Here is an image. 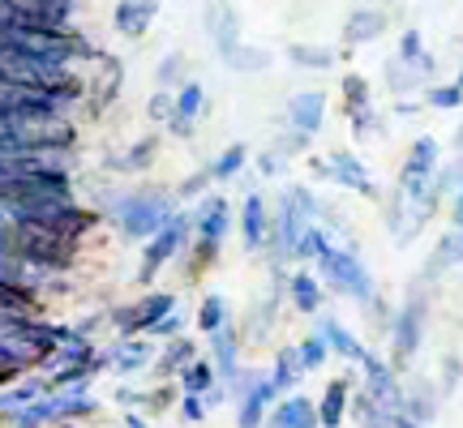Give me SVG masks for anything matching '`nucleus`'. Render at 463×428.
<instances>
[{"mask_svg":"<svg viewBox=\"0 0 463 428\" xmlns=\"http://www.w3.org/2000/svg\"><path fill=\"white\" fill-rule=\"evenodd\" d=\"M95 210L103 214V228H112L125 245H146L150 236H159V231L176 219L181 210V201L176 193L167 189V184H125V189H103L99 193V206Z\"/></svg>","mask_w":463,"mask_h":428,"instance_id":"obj_1","label":"nucleus"},{"mask_svg":"<svg viewBox=\"0 0 463 428\" xmlns=\"http://www.w3.org/2000/svg\"><path fill=\"white\" fill-rule=\"evenodd\" d=\"M322 219V198L309 184H283L270 201V240H266V262L270 270H292L297 240Z\"/></svg>","mask_w":463,"mask_h":428,"instance_id":"obj_2","label":"nucleus"},{"mask_svg":"<svg viewBox=\"0 0 463 428\" xmlns=\"http://www.w3.org/2000/svg\"><path fill=\"white\" fill-rule=\"evenodd\" d=\"M14 253L39 283L69 279V274L78 270V262H82V248L61 240V236L48 228H34V223H14Z\"/></svg>","mask_w":463,"mask_h":428,"instance_id":"obj_3","label":"nucleus"},{"mask_svg":"<svg viewBox=\"0 0 463 428\" xmlns=\"http://www.w3.org/2000/svg\"><path fill=\"white\" fill-rule=\"evenodd\" d=\"M425 334H430V283L416 279L412 287H408V296L399 300L395 317H391V368L395 373H403L408 364L420 356V347H425Z\"/></svg>","mask_w":463,"mask_h":428,"instance_id":"obj_4","label":"nucleus"},{"mask_svg":"<svg viewBox=\"0 0 463 428\" xmlns=\"http://www.w3.org/2000/svg\"><path fill=\"white\" fill-rule=\"evenodd\" d=\"M309 270L322 279L326 292L352 300V304H361V309L378 296V279H373V270L361 262L356 245H331L314 265H309Z\"/></svg>","mask_w":463,"mask_h":428,"instance_id":"obj_5","label":"nucleus"},{"mask_svg":"<svg viewBox=\"0 0 463 428\" xmlns=\"http://www.w3.org/2000/svg\"><path fill=\"white\" fill-rule=\"evenodd\" d=\"M189 245H194V214L181 206L176 219H172L159 236H150L146 245L137 248V292H150L164 270L181 265V257L189 253Z\"/></svg>","mask_w":463,"mask_h":428,"instance_id":"obj_6","label":"nucleus"},{"mask_svg":"<svg viewBox=\"0 0 463 428\" xmlns=\"http://www.w3.org/2000/svg\"><path fill=\"white\" fill-rule=\"evenodd\" d=\"M309 172H314L317 181H331L339 184V189H347V193H361V198L369 201H382L386 193H382V184L373 181V172L361 163V154H352V150H331V154H322V159H309Z\"/></svg>","mask_w":463,"mask_h":428,"instance_id":"obj_7","label":"nucleus"},{"mask_svg":"<svg viewBox=\"0 0 463 428\" xmlns=\"http://www.w3.org/2000/svg\"><path fill=\"white\" fill-rule=\"evenodd\" d=\"M438 167H442V146H438V137H416L412 146H408L403 167H399L395 193H399V198H408V201L430 198Z\"/></svg>","mask_w":463,"mask_h":428,"instance_id":"obj_8","label":"nucleus"},{"mask_svg":"<svg viewBox=\"0 0 463 428\" xmlns=\"http://www.w3.org/2000/svg\"><path fill=\"white\" fill-rule=\"evenodd\" d=\"M189 214H194V240L223 253L232 228H236V210H232V201L223 198V193H206L202 201L189 206Z\"/></svg>","mask_w":463,"mask_h":428,"instance_id":"obj_9","label":"nucleus"},{"mask_svg":"<svg viewBox=\"0 0 463 428\" xmlns=\"http://www.w3.org/2000/svg\"><path fill=\"white\" fill-rule=\"evenodd\" d=\"M356 368H361V395H369L378 407L399 415V407H403V377L391 368V360L378 356V351H364V360Z\"/></svg>","mask_w":463,"mask_h":428,"instance_id":"obj_10","label":"nucleus"},{"mask_svg":"<svg viewBox=\"0 0 463 428\" xmlns=\"http://www.w3.org/2000/svg\"><path fill=\"white\" fill-rule=\"evenodd\" d=\"M103 351H108V373H112V377H120V381H133V377H142V373H150V368H155L159 343L142 334V339H112Z\"/></svg>","mask_w":463,"mask_h":428,"instance_id":"obj_11","label":"nucleus"},{"mask_svg":"<svg viewBox=\"0 0 463 428\" xmlns=\"http://www.w3.org/2000/svg\"><path fill=\"white\" fill-rule=\"evenodd\" d=\"M433 78H438V60H433L430 51H425L420 60H399V56L386 60V90H391L395 99H408L416 90H430Z\"/></svg>","mask_w":463,"mask_h":428,"instance_id":"obj_12","label":"nucleus"},{"mask_svg":"<svg viewBox=\"0 0 463 428\" xmlns=\"http://www.w3.org/2000/svg\"><path fill=\"white\" fill-rule=\"evenodd\" d=\"M236 228H241V245L245 253H266V240H270V198L249 189L245 201H241V214H236Z\"/></svg>","mask_w":463,"mask_h":428,"instance_id":"obj_13","label":"nucleus"},{"mask_svg":"<svg viewBox=\"0 0 463 428\" xmlns=\"http://www.w3.org/2000/svg\"><path fill=\"white\" fill-rule=\"evenodd\" d=\"M275 403H279V390H275L270 373L262 368L245 395L232 398V407H236V428H266V415H270Z\"/></svg>","mask_w":463,"mask_h":428,"instance_id":"obj_14","label":"nucleus"},{"mask_svg":"<svg viewBox=\"0 0 463 428\" xmlns=\"http://www.w3.org/2000/svg\"><path fill=\"white\" fill-rule=\"evenodd\" d=\"M120 86H125V69H120V60H116V56H108V51H103L99 65H95V73L86 78V107H90V116L108 112V107L120 99Z\"/></svg>","mask_w":463,"mask_h":428,"instance_id":"obj_15","label":"nucleus"},{"mask_svg":"<svg viewBox=\"0 0 463 428\" xmlns=\"http://www.w3.org/2000/svg\"><path fill=\"white\" fill-rule=\"evenodd\" d=\"M159 133H146V137H137L129 146L120 150V154H103V172H112V176H146L150 167L159 163Z\"/></svg>","mask_w":463,"mask_h":428,"instance_id":"obj_16","label":"nucleus"},{"mask_svg":"<svg viewBox=\"0 0 463 428\" xmlns=\"http://www.w3.org/2000/svg\"><path fill=\"white\" fill-rule=\"evenodd\" d=\"M438 412H442V390H438V381L430 377H403V407H399V415H408V420H416V424L433 428V420H438Z\"/></svg>","mask_w":463,"mask_h":428,"instance_id":"obj_17","label":"nucleus"},{"mask_svg":"<svg viewBox=\"0 0 463 428\" xmlns=\"http://www.w3.org/2000/svg\"><path fill=\"white\" fill-rule=\"evenodd\" d=\"M241 351H245V334H241V326H236V321L206 339V360L215 364V373H219V381H223V386H228V381L245 368Z\"/></svg>","mask_w":463,"mask_h":428,"instance_id":"obj_18","label":"nucleus"},{"mask_svg":"<svg viewBox=\"0 0 463 428\" xmlns=\"http://www.w3.org/2000/svg\"><path fill=\"white\" fill-rule=\"evenodd\" d=\"M206 107H211V99H206V90H202V82H189L176 90V107H172V120H167L164 129L172 133V137H194L198 133V120L206 116Z\"/></svg>","mask_w":463,"mask_h":428,"instance_id":"obj_19","label":"nucleus"},{"mask_svg":"<svg viewBox=\"0 0 463 428\" xmlns=\"http://www.w3.org/2000/svg\"><path fill=\"white\" fill-rule=\"evenodd\" d=\"M202 356V347L194 334H181V339H167L159 343V356H155V368H150V377L155 381H176L189 368V364Z\"/></svg>","mask_w":463,"mask_h":428,"instance_id":"obj_20","label":"nucleus"},{"mask_svg":"<svg viewBox=\"0 0 463 428\" xmlns=\"http://www.w3.org/2000/svg\"><path fill=\"white\" fill-rule=\"evenodd\" d=\"M314 334H322L326 347H331V356H339V360L352 364V368H356V364L364 360V351H369V347H364L361 339H356V334H352V330H347L339 317H331V313L314 317Z\"/></svg>","mask_w":463,"mask_h":428,"instance_id":"obj_21","label":"nucleus"},{"mask_svg":"<svg viewBox=\"0 0 463 428\" xmlns=\"http://www.w3.org/2000/svg\"><path fill=\"white\" fill-rule=\"evenodd\" d=\"M326 125V95L322 90H300L288 99V129L305 133V137H317Z\"/></svg>","mask_w":463,"mask_h":428,"instance_id":"obj_22","label":"nucleus"},{"mask_svg":"<svg viewBox=\"0 0 463 428\" xmlns=\"http://www.w3.org/2000/svg\"><path fill=\"white\" fill-rule=\"evenodd\" d=\"M288 304H292L300 317L322 313V304H326V287H322V279H317L309 265H297V270L288 274Z\"/></svg>","mask_w":463,"mask_h":428,"instance_id":"obj_23","label":"nucleus"},{"mask_svg":"<svg viewBox=\"0 0 463 428\" xmlns=\"http://www.w3.org/2000/svg\"><path fill=\"white\" fill-rule=\"evenodd\" d=\"M43 395H52V386L43 373H26V377H17L14 386H5V390H0V424H9L17 412H26V407L39 403Z\"/></svg>","mask_w":463,"mask_h":428,"instance_id":"obj_24","label":"nucleus"},{"mask_svg":"<svg viewBox=\"0 0 463 428\" xmlns=\"http://www.w3.org/2000/svg\"><path fill=\"white\" fill-rule=\"evenodd\" d=\"M352 395H356V381L352 377L326 381V390L317 398V428H344L347 412H352Z\"/></svg>","mask_w":463,"mask_h":428,"instance_id":"obj_25","label":"nucleus"},{"mask_svg":"<svg viewBox=\"0 0 463 428\" xmlns=\"http://www.w3.org/2000/svg\"><path fill=\"white\" fill-rule=\"evenodd\" d=\"M386 26H391V17H386V9H378V5H361V9H352V14L344 17V48L373 43V39L386 34Z\"/></svg>","mask_w":463,"mask_h":428,"instance_id":"obj_26","label":"nucleus"},{"mask_svg":"<svg viewBox=\"0 0 463 428\" xmlns=\"http://www.w3.org/2000/svg\"><path fill=\"white\" fill-rule=\"evenodd\" d=\"M159 17V0H116L112 26L120 39H142Z\"/></svg>","mask_w":463,"mask_h":428,"instance_id":"obj_27","label":"nucleus"},{"mask_svg":"<svg viewBox=\"0 0 463 428\" xmlns=\"http://www.w3.org/2000/svg\"><path fill=\"white\" fill-rule=\"evenodd\" d=\"M266 428H317V403L309 395H283L270 415H266Z\"/></svg>","mask_w":463,"mask_h":428,"instance_id":"obj_28","label":"nucleus"},{"mask_svg":"<svg viewBox=\"0 0 463 428\" xmlns=\"http://www.w3.org/2000/svg\"><path fill=\"white\" fill-rule=\"evenodd\" d=\"M206 34H211V43H215L219 56H228L232 48H241V17H236V9L232 5H223V0H215L211 9H206Z\"/></svg>","mask_w":463,"mask_h":428,"instance_id":"obj_29","label":"nucleus"},{"mask_svg":"<svg viewBox=\"0 0 463 428\" xmlns=\"http://www.w3.org/2000/svg\"><path fill=\"white\" fill-rule=\"evenodd\" d=\"M172 309H181V296H176V292H167V287L137 292V300H133V313H137V326H142V334H150V326H155V321H164Z\"/></svg>","mask_w":463,"mask_h":428,"instance_id":"obj_30","label":"nucleus"},{"mask_svg":"<svg viewBox=\"0 0 463 428\" xmlns=\"http://www.w3.org/2000/svg\"><path fill=\"white\" fill-rule=\"evenodd\" d=\"M223 326H232V304L223 292H206L198 304V313H194V330H198L202 339H211V334H219Z\"/></svg>","mask_w":463,"mask_h":428,"instance_id":"obj_31","label":"nucleus"},{"mask_svg":"<svg viewBox=\"0 0 463 428\" xmlns=\"http://www.w3.org/2000/svg\"><path fill=\"white\" fill-rule=\"evenodd\" d=\"M266 373H270V381H275V390H279V398H283V395H297V386L305 381V368H300L297 343H292V347H279Z\"/></svg>","mask_w":463,"mask_h":428,"instance_id":"obj_32","label":"nucleus"},{"mask_svg":"<svg viewBox=\"0 0 463 428\" xmlns=\"http://www.w3.org/2000/svg\"><path fill=\"white\" fill-rule=\"evenodd\" d=\"M245 167H249V146L245 142H232V146H223L215 159L206 163V172H211V181L215 184H228V181H241Z\"/></svg>","mask_w":463,"mask_h":428,"instance_id":"obj_33","label":"nucleus"},{"mask_svg":"<svg viewBox=\"0 0 463 428\" xmlns=\"http://www.w3.org/2000/svg\"><path fill=\"white\" fill-rule=\"evenodd\" d=\"M215 386H219V373H215V364L206 360V351L176 377V390H181V395H194V398H206Z\"/></svg>","mask_w":463,"mask_h":428,"instance_id":"obj_34","label":"nucleus"},{"mask_svg":"<svg viewBox=\"0 0 463 428\" xmlns=\"http://www.w3.org/2000/svg\"><path fill=\"white\" fill-rule=\"evenodd\" d=\"M189 82V56L184 51H167L164 60L155 65V90H181V86Z\"/></svg>","mask_w":463,"mask_h":428,"instance_id":"obj_35","label":"nucleus"},{"mask_svg":"<svg viewBox=\"0 0 463 428\" xmlns=\"http://www.w3.org/2000/svg\"><path fill=\"white\" fill-rule=\"evenodd\" d=\"M347 415H352V420H356L361 428H399L395 424V412L378 407V403H373L369 395H361V390L352 395V412H347Z\"/></svg>","mask_w":463,"mask_h":428,"instance_id":"obj_36","label":"nucleus"},{"mask_svg":"<svg viewBox=\"0 0 463 428\" xmlns=\"http://www.w3.org/2000/svg\"><path fill=\"white\" fill-rule=\"evenodd\" d=\"M288 60L297 69H314V73H326V69H335V56L331 48H317V43H288Z\"/></svg>","mask_w":463,"mask_h":428,"instance_id":"obj_37","label":"nucleus"},{"mask_svg":"<svg viewBox=\"0 0 463 428\" xmlns=\"http://www.w3.org/2000/svg\"><path fill=\"white\" fill-rule=\"evenodd\" d=\"M223 65L232 69V73H266L270 69V51L266 48H253V43H241V48H232L228 56H223Z\"/></svg>","mask_w":463,"mask_h":428,"instance_id":"obj_38","label":"nucleus"},{"mask_svg":"<svg viewBox=\"0 0 463 428\" xmlns=\"http://www.w3.org/2000/svg\"><path fill=\"white\" fill-rule=\"evenodd\" d=\"M339 95H344V112L347 116L373 107V90H369V82H364L361 73H344V78H339Z\"/></svg>","mask_w":463,"mask_h":428,"instance_id":"obj_39","label":"nucleus"},{"mask_svg":"<svg viewBox=\"0 0 463 428\" xmlns=\"http://www.w3.org/2000/svg\"><path fill=\"white\" fill-rule=\"evenodd\" d=\"M331 245H335V240H331V236H326V228H317V223H314V228H309V231H305V236H300V240H297V253H292V265H314L317 257H322V253H326V248H331Z\"/></svg>","mask_w":463,"mask_h":428,"instance_id":"obj_40","label":"nucleus"},{"mask_svg":"<svg viewBox=\"0 0 463 428\" xmlns=\"http://www.w3.org/2000/svg\"><path fill=\"white\" fill-rule=\"evenodd\" d=\"M297 356H300L305 377H309V373H322V368H326V360H331V347H326V339H322V334H305V339L297 343Z\"/></svg>","mask_w":463,"mask_h":428,"instance_id":"obj_41","label":"nucleus"},{"mask_svg":"<svg viewBox=\"0 0 463 428\" xmlns=\"http://www.w3.org/2000/svg\"><path fill=\"white\" fill-rule=\"evenodd\" d=\"M425 103L433 112H463V86L459 82H433L425 90Z\"/></svg>","mask_w":463,"mask_h":428,"instance_id":"obj_42","label":"nucleus"},{"mask_svg":"<svg viewBox=\"0 0 463 428\" xmlns=\"http://www.w3.org/2000/svg\"><path fill=\"white\" fill-rule=\"evenodd\" d=\"M189 326H194V317L184 313V309H172L164 321H155V326H150L146 339H155V343H167V339H181V334H189Z\"/></svg>","mask_w":463,"mask_h":428,"instance_id":"obj_43","label":"nucleus"},{"mask_svg":"<svg viewBox=\"0 0 463 428\" xmlns=\"http://www.w3.org/2000/svg\"><path fill=\"white\" fill-rule=\"evenodd\" d=\"M176 398H181L176 381H159V386H146V415L155 420V415L172 412V407H176Z\"/></svg>","mask_w":463,"mask_h":428,"instance_id":"obj_44","label":"nucleus"},{"mask_svg":"<svg viewBox=\"0 0 463 428\" xmlns=\"http://www.w3.org/2000/svg\"><path fill=\"white\" fill-rule=\"evenodd\" d=\"M347 125H352V137H356V142H369V137H382V133H386V120L378 116V107H364V112L347 116Z\"/></svg>","mask_w":463,"mask_h":428,"instance_id":"obj_45","label":"nucleus"},{"mask_svg":"<svg viewBox=\"0 0 463 428\" xmlns=\"http://www.w3.org/2000/svg\"><path fill=\"white\" fill-rule=\"evenodd\" d=\"M211 184H215V181H211V172L202 167V172H194V176H184L172 193H176V201H202L206 193H211Z\"/></svg>","mask_w":463,"mask_h":428,"instance_id":"obj_46","label":"nucleus"},{"mask_svg":"<svg viewBox=\"0 0 463 428\" xmlns=\"http://www.w3.org/2000/svg\"><path fill=\"white\" fill-rule=\"evenodd\" d=\"M459 381H463V360L455 356V351H447V356H442V364H438V390H442V395H450Z\"/></svg>","mask_w":463,"mask_h":428,"instance_id":"obj_47","label":"nucleus"},{"mask_svg":"<svg viewBox=\"0 0 463 428\" xmlns=\"http://www.w3.org/2000/svg\"><path fill=\"white\" fill-rule=\"evenodd\" d=\"M112 403H116V407H125V412H142V415H146V386H116Z\"/></svg>","mask_w":463,"mask_h":428,"instance_id":"obj_48","label":"nucleus"},{"mask_svg":"<svg viewBox=\"0 0 463 428\" xmlns=\"http://www.w3.org/2000/svg\"><path fill=\"white\" fill-rule=\"evenodd\" d=\"M172 107H176V95L172 90H155L146 103V120H155V125H167L172 120Z\"/></svg>","mask_w":463,"mask_h":428,"instance_id":"obj_49","label":"nucleus"},{"mask_svg":"<svg viewBox=\"0 0 463 428\" xmlns=\"http://www.w3.org/2000/svg\"><path fill=\"white\" fill-rule=\"evenodd\" d=\"M288 163H292V159H283L279 150L270 146V150H262V154H258V176H262V181H279L283 172H288Z\"/></svg>","mask_w":463,"mask_h":428,"instance_id":"obj_50","label":"nucleus"},{"mask_svg":"<svg viewBox=\"0 0 463 428\" xmlns=\"http://www.w3.org/2000/svg\"><path fill=\"white\" fill-rule=\"evenodd\" d=\"M176 415H181V424H206V403L202 398H194V395H181L176 398Z\"/></svg>","mask_w":463,"mask_h":428,"instance_id":"obj_51","label":"nucleus"},{"mask_svg":"<svg viewBox=\"0 0 463 428\" xmlns=\"http://www.w3.org/2000/svg\"><path fill=\"white\" fill-rule=\"evenodd\" d=\"M309 142H314V137H305V133H279V137H275V150H279L283 159H297V154H305V150H309Z\"/></svg>","mask_w":463,"mask_h":428,"instance_id":"obj_52","label":"nucleus"},{"mask_svg":"<svg viewBox=\"0 0 463 428\" xmlns=\"http://www.w3.org/2000/svg\"><path fill=\"white\" fill-rule=\"evenodd\" d=\"M399 60H420L425 56V39H420V31H403L399 34Z\"/></svg>","mask_w":463,"mask_h":428,"instance_id":"obj_53","label":"nucleus"},{"mask_svg":"<svg viewBox=\"0 0 463 428\" xmlns=\"http://www.w3.org/2000/svg\"><path fill=\"white\" fill-rule=\"evenodd\" d=\"M202 403H206V412H215V407H223V403H232V395H228V386H223V381H219L215 390H211V395L202 398Z\"/></svg>","mask_w":463,"mask_h":428,"instance_id":"obj_54","label":"nucleus"},{"mask_svg":"<svg viewBox=\"0 0 463 428\" xmlns=\"http://www.w3.org/2000/svg\"><path fill=\"white\" fill-rule=\"evenodd\" d=\"M450 228L463 231V193H455V198H450Z\"/></svg>","mask_w":463,"mask_h":428,"instance_id":"obj_55","label":"nucleus"},{"mask_svg":"<svg viewBox=\"0 0 463 428\" xmlns=\"http://www.w3.org/2000/svg\"><path fill=\"white\" fill-rule=\"evenodd\" d=\"M120 428H150V415H142V412H125V415H120Z\"/></svg>","mask_w":463,"mask_h":428,"instance_id":"obj_56","label":"nucleus"},{"mask_svg":"<svg viewBox=\"0 0 463 428\" xmlns=\"http://www.w3.org/2000/svg\"><path fill=\"white\" fill-rule=\"evenodd\" d=\"M416 112H420V103L416 99H399L395 103V116H416Z\"/></svg>","mask_w":463,"mask_h":428,"instance_id":"obj_57","label":"nucleus"},{"mask_svg":"<svg viewBox=\"0 0 463 428\" xmlns=\"http://www.w3.org/2000/svg\"><path fill=\"white\" fill-rule=\"evenodd\" d=\"M450 146H455V150L463 154V120H459V129H455V137H450Z\"/></svg>","mask_w":463,"mask_h":428,"instance_id":"obj_58","label":"nucleus"},{"mask_svg":"<svg viewBox=\"0 0 463 428\" xmlns=\"http://www.w3.org/2000/svg\"><path fill=\"white\" fill-rule=\"evenodd\" d=\"M395 424L399 428H425V424H416V420H408V415H395Z\"/></svg>","mask_w":463,"mask_h":428,"instance_id":"obj_59","label":"nucleus"},{"mask_svg":"<svg viewBox=\"0 0 463 428\" xmlns=\"http://www.w3.org/2000/svg\"><path fill=\"white\" fill-rule=\"evenodd\" d=\"M56 428H86V424H56Z\"/></svg>","mask_w":463,"mask_h":428,"instance_id":"obj_60","label":"nucleus"},{"mask_svg":"<svg viewBox=\"0 0 463 428\" xmlns=\"http://www.w3.org/2000/svg\"><path fill=\"white\" fill-rule=\"evenodd\" d=\"M455 82H459V86H463V65H459V78H455Z\"/></svg>","mask_w":463,"mask_h":428,"instance_id":"obj_61","label":"nucleus"}]
</instances>
